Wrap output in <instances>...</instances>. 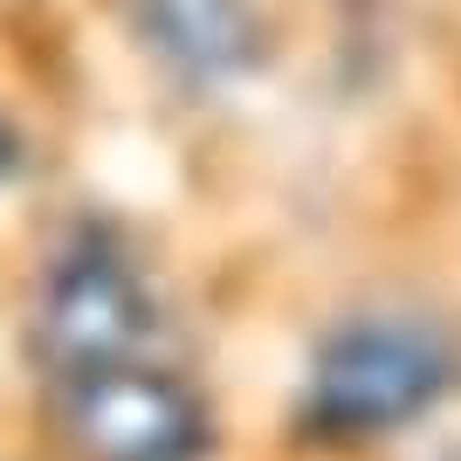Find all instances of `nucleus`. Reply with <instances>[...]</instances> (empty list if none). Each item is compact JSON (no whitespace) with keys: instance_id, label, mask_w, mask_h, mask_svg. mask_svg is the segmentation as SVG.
I'll use <instances>...</instances> for the list:
<instances>
[{"instance_id":"nucleus-4","label":"nucleus","mask_w":461,"mask_h":461,"mask_svg":"<svg viewBox=\"0 0 461 461\" xmlns=\"http://www.w3.org/2000/svg\"><path fill=\"white\" fill-rule=\"evenodd\" d=\"M138 35L186 83H221L262 49L255 0H138Z\"/></svg>"},{"instance_id":"nucleus-3","label":"nucleus","mask_w":461,"mask_h":461,"mask_svg":"<svg viewBox=\"0 0 461 461\" xmlns=\"http://www.w3.org/2000/svg\"><path fill=\"white\" fill-rule=\"evenodd\" d=\"M62 434L83 461H200L207 406L166 366L124 358L62 385Z\"/></svg>"},{"instance_id":"nucleus-1","label":"nucleus","mask_w":461,"mask_h":461,"mask_svg":"<svg viewBox=\"0 0 461 461\" xmlns=\"http://www.w3.org/2000/svg\"><path fill=\"white\" fill-rule=\"evenodd\" d=\"M455 385V351L413 317H358L310 358L303 434L317 441H379L420 420Z\"/></svg>"},{"instance_id":"nucleus-5","label":"nucleus","mask_w":461,"mask_h":461,"mask_svg":"<svg viewBox=\"0 0 461 461\" xmlns=\"http://www.w3.org/2000/svg\"><path fill=\"white\" fill-rule=\"evenodd\" d=\"M14 166H21V131L7 124V117H0V186L14 179Z\"/></svg>"},{"instance_id":"nucleus-2","label":"nucleus","mask_w":461,"mask_h":461,"mask_svg":"<svg viewBox=\"0 0 461 461\" xmlns=\"http://www.w3.org/2000/svg\"><path fill=\"white\" fill-rule=\"evenodd\" d=\"M152 289L138 276V262L117 249L111 234H77L62 241V255L41 276L35 296V358L56 385L83 379V372L124 366L152 338Z\"/></svg>"}]
</instances>
